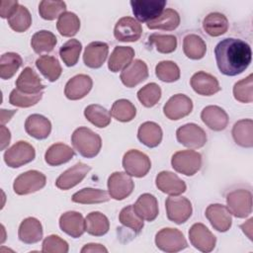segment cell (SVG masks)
<instances>
[{
    "label": "cell",
    "instance_id": "7402d4cb",
    "mask_svg": "<svg viewBox=\"0 0 253 253\" xmlns=\"http://www.w3.org/2000/svg\"><path fill=\"white\" fill-rule=\"evenodd\" d=\"M203 123L211 129L215 131L223 130L228 125L227 113L218 106H207L201 113Z\"/></svg>",
    "mask_w": 253,
    "mask_h": 253
},
{
    "label": "cell",
    "instance_id": "5b68a950",
    "mask_svg": "<svg viewBox=\"0 0 253 253\" xmlns=\"http://www.w3.org/2000/svg\"><path fill=\"white\" fill-rule=\"evenodd\" d=\"M156 246L164 252H179L188 246L184 234L177 228L166 227L159 230L155 235Z\"/></svg>",
    "mask_w": 253,
    "mask_h": 253
},
{
    "label": "cell",
    "instance_id": "681fc988",
    "mask_svg": "<svg viewBox=\"0 0 253 253\" xmlns=\"http://www.w3.org/2000/svg\"><path fill=\"white\" fill-rule=\"evenodd\" d=\"M139 102L146 108L155 106L161 98V88L156 83H148L137 92Z\"/></svg>",
    "mask_w": 253,
    "mask_h": 253
},
{
    "label": "cell",
    "instance_id": "cb8c5ba5",
    "mask_svg": "<svg viewBox=\"0 0 253 253\" xmlns=\"http://www.w3.org/2000/svg\"><path fill=\"white\" fill-rule=\"evenodd\" d=\"M109 53V45L104 42H92L84 50V64L90 68L101 67L107 59Z\"/></svg>",
    "mask_w": 253,
    "mask_h": 253
},
{
    "label": "cell",
    "instance_id": "5bb4252c",
    "mask_svg": "<svg viewBox=\"0 0 253 253\" xmlns=\"http://www.w3.org/2000/svg\"><path fill=\"white\" fill-rule=\"evenodd\" d=\"M189 239L191 244L202 252H211L213 250L216 242L215 236L203 223H195L189 230Z\"/></svg>",
    "mask_w": 253,
    "mask_h": 253
},
{
    "label": "cell",
    "instance_id": "484cf974",
    "mask_svg": "<svg viewBox=\"0 0 253 253\" xmlns=\"http://www.w3.org/2000/svg\"><path fill=\"white\" fill-rule=\"evenodd\" d=\"M26 132L36 139L46 138L51 131L50 121L42 115H30L25 122Z\"/></svg>",
    "mask_w": 253,
    "mask_h": 253
},
{
    "label": "cell",
    "instance_id": "30bf717a",
    "mask_svg": "<svg viewBox=\"0 0 253 253\" xmlns=\"http://www.w3.org/2000/svg\"><path fill=\"white\" fill-rule=\"evenodd\" d=\"M165 207L168 219L177 224L186 222L192 215V204L187 198L171 196L166 199Z\"/></svg>",
    "mask_w": 253,
    "mask_h": 253
},
{
    "label": "cell",
    "instance_id": "d4e9b609",
    "mask_svg": "<svg viewBox=\"0 0 253 253\" xmlns=\"http://www.w3.org/2000/svg\"><path fill=\"white\" fill-rule=\"evenodd\" d=\"M16 87L25 94H39L44 90L45 85L42 83L39 75L31 67L27 66L18 76Z\"/></svg>",
    "mask_w": 253,
    "mask_h": 253
},
{
    "label": "cell",
    "instance_id": "f1b7e54d",
    "mask_svg": "<svg viewBox=\"0 0 253 253\" xmlns=\"http://www.w3.org/2000/svg\"><path fill=\"white\" fill-rule=\"evenodd\" d=\"M162 129L154 122H145L140 125L137 130L138 140L147 147L153 148L160 144L162 140Z\"/></svg>",
    "mask_w": 253,
    "mask_h": 253
},
{
    "label": "cell",
    "instance_id": "52a82bcc",
    "mask_svg": "<svg viewBox=\"0 0 253 253\" xmlns=\"http://www.w3.org/2000/svg\"><path fill=\"white\" fill-rule=\"evenodd\" d=\"M44 174L37 170H29L20 174L14 181L13 189L17 195H29L40 191L45 186Z\"/></svg>",
    "mask_w": 253,
    "mask_h": 253
},
{
    "label": "cell",
    "instance_id": "f546056e",
    "mask_svg": "<svg viewBox=\"0 0 253 253\" xmlns=\"http://www.w3.org/2000/svg\"><path fill=\"white\" fill-rule=\"evenodd\" d=\"M74 156V150L61 142L50 145L44 154L45 162L50 166H59L71 160Z\"/></svg>",
    "mask_w": 253,
    "mask_h": 253
},
{
    "label": "cell",
    "instance_id": "680465c9",
    "mask_svg": "<svg viewBox=\"0 0 253 253\" xmlns=\"http://www.w3.org/2000/svg\"><path fill=\"white\" fill-rule=\"evenodd\" d=\"M17 113V110H1V126H4L7 122L11 120V118Z\"/></svg>",
    "mask_w": 253,
    "mask_h": 253
},
{
    "label": "cell",
    "instance_id": "60d3db41",
    "mask_svg": "<svg viewBox=\"0 0 253 253\" xmlns=\"http://www.w3.org/2000/svg\"><path fill=\"white\" fill-rule=\"evenodd\" d=\"M56 29L63 37H73L80 29V20L75 13L66 11L59 16Z\"/></svg>",
    "mask_w": 253,
    "mask_h": 253
},
{
    "label": "cell",
    "instance_id": "277c9868",
    "mask_svg": "<svg viewBox=\"0 0 253 253\" xmlns=\"http://www.w3.org/2000/svg\"><path fill=\"white\" fill-rule=\"evenodd\" d=\"M36 157V150L32 144L20 140L8 148L4 153V161L11 168H19L32 162Z\"/></svg>",
    "mask_w": 253,
    "mask_h": 253
},
{
    "label": "cell",
    "instance_id": "4dcf8cb0",
    "mask_svg": "<svg viewBox=\"0 0 253 253\" xmlns=\"http://www.w3.org/2000/svg\"><path fill=\"white\" fill-rule=\"evenodd\" d=\"M134 57V50L130 46H116L110 55L108 68L112 72H119L127 67Z\"/></svg>",
    "mask_w": 253,
    "mask_h": 253
},
{
    "label": "cell",
    "instance_id": "f35d334b",
    "mask_svg": "<svg viewBox=\"0 0 253 253\" xmlns=\"http://www.w3.org/2000/svg\"><path fill=\"white\" fill-rule=\"evenodd\" d=\"M57 42L56 37L49 31L42 30L35 33L31 40V45L38 54L47 53L53 50Z\"/></svg>",
    "mask_w": 253,
    "mask_h": 253
},
{
    "label": "cell",
    "instance_id": "1f68e13d",
    "mask_svg": "<svg viewBox=\"0 0 253 253\" xmlns=\"http://www.w3.org/2000/svg\"><path fill=\"white\" fill-rule=\"evenodd\" d=\"M231 132L236 144L247 148L253 146V121L251 119L236 122Z\"/></svg>",
    "mask_w": 253,
    "mask_h": 253
},
{
    "label": "cell",
    "instance_id": "ee69618b",
    "mask_svg": "<svg viewBox=\"0 0 253 253\" xmlns=\"http://www.w3.org/2000/svg\"><path fill=\"white\" fill-rule=\"evenodd\" d=\"M8 24L17 33L26 32L32 25V16L25 6L19 5L17 10L8 18Z\"/></svg>",
    "mask_w": 253,
    "mask_h": 253
},
{
    "label": "cell",
    "instance_id": "816d5d0a",
    "mask_svg": "<svg viewBox=\"0 0 253 253\" xmlns=\"http://www.w3.org/2000/svg\"><path fill=\"white\" fill-rule=\"evenodd\" d=\"M150 44L155 45L158 52L171 53L177 47V38L173 35L152 34L148 38Z\"/></svg>",
    "mask_w": 253,
    "mask_h": 253
},
{
    "label": "cell",
    "instance_id": "ac0fdd59",
    "mask_svg": "<svg viewBox=\"0 0 253 253\" xmlns=\"http://www.w3.org/2000/svg\"><path fill=\"white\" fill-rule=\"evenodd\" d=\"M93 81L89 75L78 74L67 81L64 88V95L72 101L80 100L91 91Z\"/></svg>",
    "mask_w": 253,
    "mask_h": 253
},
{
    "label": "cell",
    "instance_id": "e575fe53",
    "mask_svg": "<svg viewBox=\"0 0 253 253\" xmlns=\"http://www.w3.org/2000/svg\"><path fill=\"white\" fill-rule=\"evenodd\" d=\"M36 66L40 72L50 82L56 81L62 72L59 61L50 55H42L36 61Z\"/></svg>",
    "mask_w": 253,
    "mask_h": 253
},
{
    "label": "cell",
    "instance_id": "f5cc1de1",
    "mask_svg": "<svg viewBox=\"0 0 253 253\" xmlns=\"http://www.w3.org/2000/svg\"><path fill=\"white\" fill-rule=\"evenodd\" d=\"M42 95L43 92L39 94H25L16 88L10 93L9 103L16 107L29 108L36 105L42 98Z\"/></svg>",
    "mask_w": 253,
    "mask_h": 253
},
{
    "label": "cell",
    "instance_id": "44dd1931",
    "mask_svg": "<svg viewBox=\"0 0 253 253\" xmlns=\"http://www.w3.org/2000/svg\"><path fill=\"white\" fill-rule=\"evenodd\" d=\"M190 84L196 93L203 96H211L220 90L217 79L205 71L195 73L190 80Z\"/></svg>",
    "mask_w": 253,
    "mask_h": 253
},
{
    "label": "cell",
    "instance_id": "836d02e7",
    "mask_svg": "<svg viewBox=\"0 0 253 253\" xmlns=\"http://www.w3.org/2000/svg\"><path fill=\"white\" fill-rule=\"evenodd\" d=\"M110 229L108 217L100 211H92L85 218V231L93 236H103Z\"/></svg>",
    "mask_w": 253,
    "mask_h": 253
},
{
    "label": "cell",
    "instance_id": "7bdbcfd3",
    "mask_svg": "<svg viewBox=\"0 0 253 253\" xmlns=\"http://www.w3.org/2000/svg\"><path fill=\"white\" fill-rule=\"evenodd\" d=\"M110 113L111 116H113V118L117 121L126 123L134 119L136 109L130 101L126 99H120L113 104Z\"/></svg>",
    "mask_w": 253,
    "mask_h": 253
},
{
    "label": "cell",
    "instance_id": "d6986e66",
    "mask_svg": "<svg viewBox=\"0 0 253 253\" xmlns=\"http://www.w3.org/2000/svg\"><path fill=\"white\" fill-rule=\"evenodd\" d=\"M121 80L123 84L128 88L135 87L143 82L148 77V68L144 61L134 59L126 67L121 73Z\"/></svg>",
    "mask_w": 253,
    "mask_h": 253
},
{
    "label": "cell",
    "instance_id": "b9f144b4",
    "mask_svg": "<svg viewBox=\"0 0 253 253\" xmlns=\"http://www.w3.org/2000/svg\"><path fill=\"white\" fill-rule=\"evenodd\" d=\"M23 59L16 52H6L0 59V77L4 80L12 78L21 67Z\"/></svg>",
    "mask_w": 253,
    "mask_h": 253
},
{
    "label": "cell",
    "instance_id": "74e56055",
    "mask_svg": "<svg viewBox=\"0 0 253 253\" xmlns=\"http://www.w3.org/2000/svg\"><path fill=\"white\" fill-rule=\"evenodd\" d=\"M110 199L111 197L106 191L94 188H84L74 193L71 198L72 202L84 205L105 203L108 202Z\"/></svg>",
    "mask_w": 253,
    "mask_h": 253
},
{
    "label": "cell",
    "instance_id": "4316f807",
    "mask_svg": "<svg viewBox=\"0 0 253 253\" xmlns=\"http://www.w3.org/2000/svg\"><path fill=\"white\" fill-rule=\"evenodd\" d=\"M42 226L39 219L36 217L25 218L18 230L19 239L26 244H34L42 238Z\"/></svg>",
    "mask_w": 253,
    "mask_h": 253
},
{
    "label": "cell",
    "instance_id": "9a60e30c",
    "mask_svg": "<svg viewBox=\"0 0 253 253\" xmlns=\"http://www.w3.org/2000/svg\"><path fill=\"white\" fill-rule=\"evenodd\" d=\"M192 110L193 102L184 94H176L172 96L163 107L164 115L172 121H177L188 116Z\"/></svg>",
    "mask_w": 253,
    "mask_h": 253
},
{
    "label": "cell",
    "instance_id": "bcb514c9",
    "mask_svg": "<svg viewBox=\"0 0 253 253\" xmlns=\"http://www.w3.org/2000/svg\"><path fill=\"white\" fill-rule=\"evenodd\" d=\"M66 3L63 1H50L43 0L39 4L40 16L47 21H52L66 12Z\"/></svg>",
    "mask_w": 253,
    "mask_h": 253
},
{
    "label": "cell",
    "instance_id": "9f6ffc18",
    "mask_svg": "<svg viewBox=\"0 0 253 253\" xmlns=\"http://www.w3.org/2000/svg\"><path fill=\"white\" fill-rule=\"evenodd\" d=\"M87 252H105L107 253L108 250L105 246L99 244V243H88L84 245V247L81 249V253H87Z\"/></svg>",
    "mask_w": 253,
    "mask_h": 253
},
{
    "label": "cell",
    "instance_id": "ba28073f",
    "mask_svg": "<svg viewBox=\"0 0 253 253\" xmlns=\"http://www.w3.org/2000/svg\"><path fill=\"white\" fill-rule=\"evenodd\" d=\"M226 204L230 213L244 218L252 212V194L245 189L234 190L227 194Z\"/></svg>",
    "mask_w": 253,
    "mask_h": 253
},
{
    "label": "cell",
    "instance_id": "ffe728a7",
    "mask_svg": "<svg viewBox=\"0 0 253 253\" xmlns=\"http://www.w3.org/2000/svg\"><path fill=\"white\" fill-rule=\"evenodd\" d=\"M155 184L158 190L169 196H179L187 189L185 182L170 171H161L158 173Z\"/></svg>",
    "mask_w": 253,
    "mask_h": 253
},
{
    "label": "cell",
    "instance_id": "4fadbf2b",
    "mask_svg": "<svg viewBox=\"0 0 253 253\" xmlns=\"http://www.w3.org/2000/svg\"><path fill=\"white\" fill-rule=\"evenodd\" d=\"M142 27L140 23L131 17L121 18L114 28V36L117 41L123 42H132L140 39Z\"/></svg>",
    "mask_w": 253,
    "mask_h": 253
},
{
    "label": "cell",
    "instance_id": "2e32d148",
    "mask_svg": "<svg viewBox=\"0 0 253 253\" xmlns=\"http://www.w3.org/2000/svg\"><path fill=\"white\" fill-rule=\"evenodd\" d=\"M91 167L83 162H77L64 171L55 181V186L60 190H69L78 185L89 173Z\"/></svg>",
    "mask_w": 253,
    "mask_h": 253
},
{
    "label": "cell",
    "instance_id": "e0dca14e",
    "mask_svg": "<svg viewBox=\"0 0 253 253\" xmlns=\"http://www.w3.org/2000/svg\"><path fill=\"white\" fill-rule=\"evenodd\" d=\"M206 217L211 222V226L219 231L225 232L231 227L232 218L231 213L228 211L227 207L220 204L210 205L206 210Z\"/></svg>",
    "mask_w": 253,
    "mask_h": 253
},
{
    "label": "cell",
    "instance_id": "6f0895ef",
    "mask_svg": "<svg viewBox=\"0 0 253 253\" xmlns=\"http://www.w3.org/2000/svg\"><path fill=\"white\" fill-rule=\"evenodd\" d=\"M11 140V132L5 126H1V149H5V147L10 143Z\"/></svg>",
    "mask_w": 253,
    "mask_h": 253
},
{
    "label": "cell",
    "instance_id": "d590c367",
    "mask_svg": "<svg viewBox=\"0 0 253 253\" xmlns=\"http://www.w3.org/2000/svg\"><path fill=\"white\" fill-rule=\"evenodd\" d=\"M183 50L188 58L197 60L205 56L207 44L200 36L189 34L183 40Z\"/></svg>",
    "mask_w": 253,
    "mask_h": 253
},
{
    "label": "cell",
    "instance_id": "603a6c76",
    "mask_svg": "<svg viewBox=\"0 0 253 253\" xmlns=\"http://www.w3.org/2000/svg\"><path fill=\"white\" fill-rule=\"evenodd\" d=\"M59 227L69 236L78 238L85 232V219L80 212L69 211L59 217Z\"/></svg>",
    "mask_w": 253,
    "mask_h": 253
},
{
    "label": "cell",
    "instance_id": "7dc6e473",
    "mask_svg": "<svg viewBox=\"0 0 253 253\" xmlns=\"http://www.w3.org/2000/svg\"><path fill=\"white\" fill-rule=\"evenodd\" d=\"M119 219L123 225L130 228L135 233H139L144 225L143 219L135 212L133 205H129L124 208L120 212Z\"/></svg>",
    "mask_w": 253,
    "mask_h": 253
},
{
    "label": "cell",
    "instance_id": "6da1fadb",
    "mask_svg": "<svg viewBox=\"0 0 253 253\" xmlns=\"http://www.w3.org/2000/svg\"><path fill=\"white\" fill-rule=\"evenodd\" d=\"M214 55L219 71L227 76H235L249 66L252 51L250 45L244 41L227 38L215 45Z\"/></svg>",
    "mask_w": 253,
    "mask_h": 253
},
{
    "label": "cell",
    "instance_id": "c3c4849f",
    "mask_svg": "<svg viewBox=\"0 0 253 253\" xmlns=\"http://www.w3.org/2000/svg\"><path fill=\"white\" fill-rule=\"evenodd\" d=\"M233 96L241 103H251L253 101V75L236 82L233 86Z\"/></svg>",
    "mask_w": 253,
    "mask_h": 253
},
{
    "label": "cell",
    "instance_id": "8992f818",
    "mask_svg": "<svg viewBox=\"0 0 253 253\" xmlns=\"http://www.w3.org/2000/svg\"><path fill=\"white\" fill-rule=\"evenodd\" d=\"M123 167L129 176L141 178L150 170L151 162L145 153L136 149H130L123 157Z\"/></svg>",
    "mask_w": 253,
    "mask_h": 253
},
{
    "label": "cell",
    "instance_id": "3957f363",
    "mask_svg": "<svg viewBox=\"0 0 253 253\" xmlns=\"http://www.w3.org/2000/svg\"><path fill=\"white\" fill-rule=\"evenodd\" d=\"M171 165L175 171L186 176L195 175L202 166V155L195 150H181L173 154Z\"/></svg>",
    "mask_w": 253,
    "mask_h": 253
},
{
    "label": "cell",
    "instance_id": "8fae6325",
    "mask_svg": "<svg viewBox=\"0 0 253 253\" xmlns=\"http://www.w3.org/2000/svg\"><path fill=\"white\" fill-rule=\"evenodd\" d=\"M134 189V183L126 172H114L108 179V190L111 198L122 201L127 198Z\"/></svg>",
    "mask_w": 253,
    "mask_h": 253
},
{
    "label": "cell",
    "instance_id": "d6a6232c",
    "mask_svg": "<svg viewBox=\"0 0 253 253\" xmlns=\"http://www.w3.org/2000/svg\"><path fill=\"white\" fill-rule=\"evenodd\" d=\"M229 24L227 18L218 12H212L207 15L203 21L205 32L211 37H218L225 34Z\"/></svg>",
    "mask_w": 253,
    "mask_h": 253
},
{
    "label": "cell",
    "instance_id": "db71d44e",
    "mask_svg": "<svg viewBox=\"0 0 253 253\" xmlns=\"http://www.w3.org/2000/svg\"><path fill=\"white\" fill-rule=\"evenodd\" d=\"M42 251L44 253H67L68 243L58 235L51 234L43 239Z\"/></svg>",
    "mask_w": 253,
    "mask_h": 253
},
{
    "label": "cell",
    "instance_id": "9c48e42d",
    "mask_svg": "<svg viewBox=\"0 0 253 253\" xmlns=\"http://www.w3.org/2000/svg\"><path fill=\"white\" fill-rule=\"evenodd\" d=\"M132 13L139 22H151L158 18L166 6L165 0H131Z\"/></svg>",
    "mask_w": 253,
    "mask_h": 253
},
{
    "label": "cell",
    "instance_id": "7a4b0ae2",
    "mask_svg": "<svg viewBox=\"0 0 253 253\" xmlns=\"http://www.w3.org/2000/svg\"><path fill=\"white\" fill-rule=\"evenodd\" d=\"M71 143L74 149L83 157L93 158L101 150V136L86 126L76 128L71 135Z\"/></svg>",
    "mask_w": 253,
    "mask_h": 253
},
{
    "label": "cell",
    "instance_id": "8d00e7d4",
    "mask_svg": "<svg viewBox=\"0 0 253 253\" xmlns=\"http://www.w3.org/2000/svg\"><path fill=\"white\" fill-rule=\"evenodd\" d=\"M180 25V16L174 9H165L162 14L155 20L146 24L150 30L173 31Z\"/></svg>",
    "mask_w": 253,
    "mask_h": 253
},
{
    "label": "cell",
    "instance_id": "91938a15",
    "mask_svg": "<svg viewBox=\"0 0 253 253\" xmlns=\"http://www.w3.org/2000/svg\"><path fill=\"white\" fill-rule=\"evenodd\" d=\"M252 221L253 218H249L246 222L240 224V228L242 229V231L247 235V237L252 240Z\"/></svg>",
    "mask_w": 253,
    "mask_h": 253
},
{
    "label": "cell",
    "instance_id": "83f0119b",
    "mask_svg": "<svg viewBox=\"0 0 253 253\" xmlns=\"http://www.w3.org/2000/svg\"><path fill=\"white\" fill-rule=\"evenodd\" d=\"M133 209L143 220L153 221L158 215L157 199L151 194H142L136 200Z\"/></svg>",
    "mask_w": 253,
    "mask_h": 253
},
{
    "label": "cell",
    "instance_id": "f6af8a7d",
    "mask_svg": "<svg viewBox=\"0 0 253 253\" xmlns=\"http://www.w3.org/2000/svg\"><path fill=\"white\" fill-rule=\"evenodd\" d=\"M82 44L78 40L71 39L63 43L59 48V55L66 66H74L79 59Z\"/></svg>",
    "mask_w": 253,
    "mask_h": 253
},
{
    "label": "cell",
    "instance_id": "11a10c76",
    "mask_svg": "<svg viewBox=\"0 0 253 253\" xmlns=\"http://www.w3.org/2000/svg\"><path fill=\"white\" fill-rule=\"evenodd\" d=\"M20 4L17 0H1L0 1V16L1 18H9L18 8Z\"/></svg>",
    "mask_w": 253,
    "mask_h": 253
},
{
    "label": "cell",
    "instance_id": "7c38bea8",
    "mask_svg": "<svg viewBox=\"0 0 253 253\" xmlns=\"http://www.w3.org/2000/svg\"><path fill=\"white\" fill-rule=\"evenodd\" d=\"M176 137L179 143L186 147L197 149L203 147L207 142L205 130L196 124H186L176 130Z\"/></svg>",
    "mask_w": 253,
    "mask_h": 253
},
{
    "label": "cell",
    "instance_id": "f907efd6",
    "mask_svg": "<svg viewBox=\"0 0 253 253\" xmlns=\"http://www.w3.org/2000/svg\"><path fill=\"white\" fill-rule=\"evenodd\" d=\"M155 74L163 82H175L180 78V68L173 61L163 60L156 65Z\"/></svg>",
    "mask_w": 253,
    "mask_h": 253
},
{
    "label": "cell",
    "instance_id": "ab89813d",
    "mask_svg": "<svg viewBox=\"0 0 253 253\" xmlns=\"http://www.w3.org/2000/svg\"><path fill=\"white\" fill-rule=\"evenodd\" d=\"M85 118L98 127H106L111 123V113L101 105L92 104L84 110Z\"/></svg>",
    "mask_w": 253,
    "mask_h": 253
}]
</instances>
